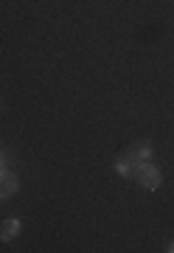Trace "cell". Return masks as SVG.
<instances>
[{
    "label": "cell",
    "instance_id": "cell-6",
    "mask_svg": "<svg viewBox=\"0 0 174 253\" xmlns=\"http://www.w3.org/2000/svg\"><path fill=\"white\" fill-rule=\"evenodd\" d=\"M169 251H172V253H174V242H172V245H169Z\"/></svg>",
    "mask_w": 174,
    "mask_h": 253
},
{
    "label": "cell",
    "instance_id": "cell-1",
    "mask_svg": "<svg viewBox=\"0 0 174 253\" xmlns=\"http://www.w3.org/2000/svg\"><path fill=\"white\" fill-rule=\"evenodd\" d=\"M132 177H135L143 189H160V183H163V177H160V172H157L155 166H149V163H138L135 169H132Z\"/></svg>",
    "mask_w": 174,
    "mask_h": 253
},
{
    "label": "cell",
    "instance_id": "cell-4",
    "mask_svg": "<svg viewBox=\"0 0 174 253\" xmlns=\"http://www.w3.org/2000/svg\"><path fill=\"white\" fill-rule=\"evenodd\" d=\"M20 219H3V222H0V239H3V242H11V239H14V236H20Z\"/></svg>",
    "mask_w": 174,
    "mask_h": 253
},
{
    "label": "cell",
    "instance_id": "cell-5",
    "mask_svg": "<svg viewBox=\"0 0 174 253\" xmlns=\"http://www.w3.org/2000/svg\"><path fill=\"white\" fill-rule=\"evenodd\" d=\"M115 169H118V174H124V177H132L135 163H132V158H129L127 152H121L118 158H115Z\"/></svg>",
    "mask_w": 174,
    "mask_h": 253
},
{
    "label": "cell",
    "instance_id": "cell-7",
    "mask_svg": "<svg viewBox=\"0 0 174 253\" xmlns=\"http://www.w3.org/2000/svg\"><path fill=\"white\" fill-rule=\"evenodd\" d=\"M0 169H3V155H0Z\"/></svg>",
    "mask_w": 174,
    "mask_h": 253
},
{
    "label": "cell",
    "instance_id": "cell-3",
    "mask_svg": "<svg viewBox=\"0 0 174 253\" xmlns=\"http://www.w3.org/2000/svg\"><path fill=\"white\" fill-rule=\"evenodd\" d=\"M127 155L132 158V163L138 166V163H146L149 158H152V146H149L146 141H143V144H132V146L127 149Z\"/></svg>",
    "mask_w": 174,
    "mask_h": 253
},
{
    "label": "cell",
    "instance_id": "cell-2",
    "mask_svg": "<svg viewBox=\"0 0 174 253\" xmlns=\"http://www.w3.org/2000/svg\"><path fill=\"white\" fill-rule=\"evenodd\" d=\"M17 189H20L17 174H11V172H6V169H0V197H11Z\"/></svg>",
    "mask_w": 174,
    "mask_h": 253
}]
</instances>
